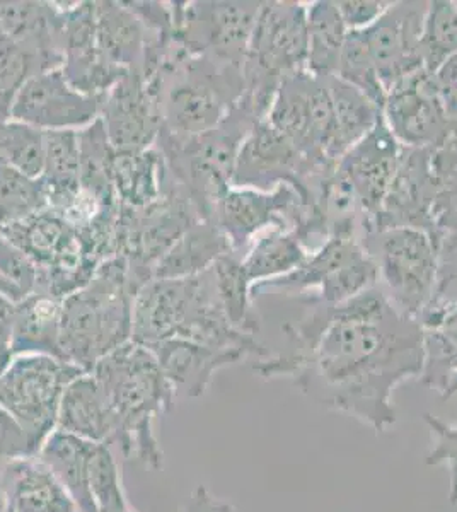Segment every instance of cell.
Segmentation results:
<instances>
[{
	"label": "cell",
	"mask_w": 457,
	"mask_h": 512,
	"mask_svg": "<svg viewBox=\"0 0 457 512\" xmlns=\"http://www.w3.org/2000/svg\"><path fill=\"white\" fill-rule=\"evenodd\" d=\"M287 326L292 352L255 364L263 378H292L321 407L352 415L376 432L396 424V386L423 371V328L376 286Z\"/></svg>",
	"instance_id": "cell-1"
},
{
	"label": "cell",
	"mask_w": 457,
	"mask_h": 512,
	"mask_svg": "<svg viewBox=\"0 0 457 512\" xmlns=\"http://www.w3.org/2000/svg\"><path fill=\"white\" fill-rule=\"evenodd\" d=\"M105 391L116 420V444L127 460L142 461L162 470L164 453L154 432V422L173 412V384L162 373L151 350L130 340L103 357L91 371Z\"/></svg>",
	"instance_id": "cell-2"
},
{
	"label": "cell",
	"mask_w": 457,
	"mask_h": 512,
	"mask_svg": "<svg viewBox=\"0 0 457 512\" xmlns=\"http://www.w3.org/2000/svg\"><path fill=\"white\" fill-rule=\"evenodd\" d=\"M140 289L127 260L115 256L99 265L86 287L65 297L60 320L65 361L91 373L103 357L130 342Z\"/></svg>",
	"instance_id": "cell-3"
},
{
	"label": "cell",
	"mask_w": 457,
	"mask_h": 512,
	"mask_svg": "<svg viewBox=\"0 0 457 512\" xmlns=\"http://www.w3.org/2000/svg\"><path fill=\"white\" fill-rule=\"evenodd\" d=\"M307 4L261 2L244 59V93L236 106L265 120L282 81L307 72Z\"/></svg>",
	"instance_id": "cell-4"
},
{
	"label": "cell",
	"mask_w": 457,
	"mask_h": 512,
	"mask_svg": "<svg viewBox=\"0 0 457 512\" xmlns=\"http://www.w3.org/2000/svg\"><path fill=\"white\" fill-rule=\"evenodd\" d=\"M256 123L234 106L217 127L190 139L159 134L154 147L161 152L171 178L190 195L203 221H210L215 204L232 187L239 149Z\"/></svg>",
	"instance_id": "cell-5"
},
{
	"label": "cell",
	"mask_w": 457,
	"mask_h": 512,
	"mask_svg": "<svg viewBox=\"0 0 457 512\" xmlns=\"http://www.w3.org/2000/svg\"><path fill=\"white\" fill-rule=\"evenodd\" d=\"M365 250L376 262L381 291L394 308L420 323L437 299L439 245L418 227L400 226L367 234Z\"/></svg>",
	"instance_id": "cell-6"
},
{
	"label": "cell",
	"mask_w": 457,
	"mask_h": 512,
	"mask_svg": "<svg viewBox=\"0 0 457 512\" xmlns=\"http://www.w3.org/2000/svg\"><path fill=\"white\" fill-rule=\"evenodd\" d=\"M81 374V367L50 355L12 357L0 378V407L23 429L29 456L40 453L41 446L57 429L65 388Z\"/></svg>",
	"instance_id": "cell-7"
},
{
	"label": "cell",
	"mask_w": 457,
	"mask_h": 512,
	"mask_svg": "<svg viewBox=\"0 0 457 512\" xmlns=\"http://www.w3.org/2000/svg\"><path fill=\"white\" fill-rule=\"evenodd\" d=\"M198 221L203 219L190 195L166 169L164 190L157 202L145 209H127L120 205L118 256L127 260L135 279L144 287L151 282L152 268L161 256Z\"/></svg>",
	"instance_id": "cell-8"
},
{
	"label": "cell",
	"mask_w": 457,
	"mask_h": 512,
	"mask_svg": "<svg viewBox=\"0 0 457 512\" xmlns=\"http://www.w3.org/2000/svg\"><path fill=\"white\" fill-rule=\"evenodd\" d=\"M174 36L191 53L243 69L261 2L174 0Z\"/></svg>",
	"instance_id": "cell-9"
},
{
	"label": "cell",
	"mask_w": 457,
	"mask_h": 512,
	"mask_svg": "<svg viewBox=\"0 0 457 512\" xmlns=\"http://www.w3.org/2000/svg\"><path fill=\"white\" fill-rule=\"evenodd\" d=\"M307 204L292 185L263 192L231 187L215 204L210 221L226 236L231 250L243 256L251 241L270 227L296 229L306 217Z\"/></svg>",
	"instance_id": "cell-10"
},
{
	"label": "cell",
	"mask_w": 457,
	"mask_h": 512,
	"mask_svg": "<svg viewBox=\"0 0 457 512\" xmlns=\"http://www.w3.org/2000/svg\"><path fill=\"white\" fill-rule=\"evenodd\" d=\"M382 118L403 147H440L451 137L452 120L435 86L434 74L418 70L398 82L382 106Z\"/></svg>",
	"instance_id": "cell-11"
},
{
	"label": "cell",
	"mask_w": 457,
	"mask_h": 512,
	"mask_svg": "<svg viewBox=\"0 0 457 512\" xmlns=\"http://www.w3.org/2000/svg\"><path fill=\"white\" fill-rule=\"evenodd\" d=\"M429 2H393L376 23L362 31L386 94L423 70L422 28Z\"/></svg>",
	"instance_id": "cell-12"
},
{
	"label": "cell",
	"mask_w": 457,
	"mask_h": 512,
	"mask_svg": "<svg viewBox=\"0 0 457 512\" xmlns=\"http://www.w3.org/2000/svg\"><path fill=\"white\" fill-rule=\"evenodd\" d=\"M316 176L297 147L265 118L251 128L239 149L232 187L268 192L287 183L307 204V183Z\"/></svg>",
	"instance_id": "cell-13"
},
{
	"label": "cell",
	"mask_w": 457,
	"mask_h": 512,
	"mask_svg": "<svg viewBox=\"0 0 457 512\" xmlns=\"http://www.w3.org/2000/svg\"><path fill=\"white\" fill-rule=\"evenodd\" d=\"M103 99L91 98L72 88L62 70L29 77L12 106L11 120L28 123L43 132L82 130L96 122Z\"/></svg>",
	"instance_id": "cell-14"
},
{
	"label": "cell",
	"mask_w": 457,
	"mask_h": 512,
	"mask_svg": "<svg viewBox=\"0 0 457 512\" xmlns=\"http://www.w3.org/2000/svg\"><path fill=\"white\" fill-rule=\"evenodd\" d=\"M99 118L115 151H147L156 146L162 128L161 101L142 70H132L116 82L103 98Z\"/></svg>",
	"instance_id": "cell-15"
},
{
	"label": "cell",
	"mask_w": 457,
	"mask_h": 512,
	"mask_svg": "<svg viewBox=\"0 0 457 512\" xmlns=\"http://www.w3.org/2000/svg\"><path fill=\"white\" fill-rule=\"evenodd\" d=\"M401 151L403 146L394 139L381 118L336 164V169L350 181L359 198L365 217V236L374 233V224L396 175Z\"/></svg>",
	"instance_id": "cell-16"
},
{
	"label": "cell",
	"mask_w": 457,
	"mask_h": 512,
	"mask_svg": "<svg viewBox=\"0 0 457 512\" xmlns=\"http://www.w3.org/2000/svg\"><path fill=\"white\" fill-rule=\"evenodd\" d=\"M62 74L72 88L91 98H105L125 74L105 64L98 50L96 2L64 4L60 38Z\"/></svg>",
	"instance_id": "cell-17"
},
{
	"label": "cell",
	"mask_w": 457,
	"mask_h": 512,
	"mask_svg": "<svg viewBox=\"0 0 457 512\" xmlns=\"http://www.w3.org/2000/svg\"><path fill=\"white\" fill-rule=\"evenodd\" d=\"M64 4L0 0V36L31 53L45 70L60 69Z\"/></svg>",
	"instance_id": "cell-18"
},
{
	"label": "cell",
	"mask_w": 457,
	"mask_h": 512,
	"mask_svg": "<svg viewBox=\"0 0 457 512\" xmlns=\"http://www.w3.org/2000/svg\"><path fill=\"white\" fill-rule=\"evenodd\" d=\"M145 347L156 357L176 396L186 398L205 395L217 371L249 357L244 350L214 349L185 338H166Z\"/></svg>",
	"instance_id": "cell-19"
},
{
	"label": "cell",
	"mask_w": 457,
	"mask_h": 512,
	"mask_svg": "<svg viewBox=\"0 0 457 512\" xmlns=\"http://www.w3.org/2000/svg\"><path fill=\"white\" fill-rule=\"evenodd\" d=\"M0 499L12 512H81L38 456H21L0 473Z\"/></svg>",
	"instance_id": "cell-20"
},
{
	"label": "cell",
	"mask_w": 457,
	"mask_h": 512,
	"mask_svg": "<svg viewBox=\"0 0 457 512\" xmlns=\"http://www.w3.org/2000/svg\"><path fill=\"white\" fill-rule=\"evenodd\" d=\"M57 431L110 448L115 446L118 420L93 374H81L65 388L58 408Z\"/></svg>",
	"instance_id": "cell-21"
},
{
	"label": "cell",
	"mask_w": 457,
	"mask_h": 512,
	"mask_svg": "<svg viewBox=\"0 0 457 512\" xmlns=\"http://www.w3.org/2000/svg\"><path fill=\"white\" fill-rule=\"evenodd\" d=\"M98 50L101 59L118 72L142 70L145 52L154 38L127 2H96Z\"/></svg>",
	"instance_id": "cell-22"
},
{
	"label": "cell",
	"mask_w": 457,
	"mask_h": 512,
	"mask_svg": "<svg viewBox=\"0 0 457 512\" xmlns=\"http://www.w3.org/2000/svg\"><path fill=\"white\" fill-rule=\"evenodd\" d=\"M422 383L444 393L452 374L457 371V303L435 299L422 318Z\"/></svg>",
	"instance_id": "cell-23"
},
{
	"label": "cell",
	"mask_w": 457,
	"mask_h": 512,
	"mask_svg": "<svg viewBox=\"0 0 457 512\" xmlns=\"http://www.w3.org/2000/svg\"><path fill=\"white\" fill-rule=\"evenodd\" d=\"M62 301L64 299L36 292L23 303L16 304L11 333L12 354L50 355L65 361L60 347Z\"/></svg>",
	"instance_id": "cell-24"
},
{
	"label": "cell",
	"mask_w": 457,
	"mask_h": 512,
	"mask_svg": "<svg viewBox=\"0 0 457 512\" xmlns=\"http://www.w3.org/2000/svg\"><path fill=\"white\" fill-rule=\"evenodd\" d=\"M231 245L212 221H198L152 268V280L188 279L209 270Z\"/></svg>",
	"instance_id": "cell-25"
},
{
	"label": "cell",
	"mask_w": 457,
	"mask_h": 512,
	"mask_svg": "<svg viewBox=\"0 0 457 512\" xmlns=\"http://www.w3.org/2000/svg\"><path fill=\"white\" fill-rule=\"evenodd\" d=\"M0 234L24 251L41 270L52 267L79 239L76 229L50 209L0 226Z\"/></svg>",
	"instance_id": "cell-26"
},
{
	"label": "cell",
	"mask_w": 457,
	"mask_h": 512,
	"mask_svg": "<svg viewBox=\"0 0 457 512\" xmlns=\"http://www.w3.org/2000/svg\"><path fill=\"white\" fill-rule=\"evenodd\" d=\"M96 444L55 429L36 454L50 466L81 512H98L89 489V463Z\"/></svg>",
	"instance_id": "cell-27"
},
{
	"label": "cell",
	"mask_w": 457,
	"mask_h": 512,
	"mask_svg": "<svg viewBox=\"0 0 457 512\" xmlns=\"http://www.w3.org/2000/svg\"><path fill=\"white\" fill-rule=\"evenodd\" d=\"M81 149L77 130L45 132V161L41 181L47 190L48 209L62 212L81 193Z\"/></svg>",
	"instance_id": "cell-28"
},
{
	"label": "cell",
	"mask_w": 457,
	"mask_h": 512,
	"mask_svg": "<svg viewBox=\"0 0 457 512\" xmlns=\"http://www.w3.org/2000/svg\"><path fill=\"white\" fill-rule=\"evenodd\" d=\"M166 164L156 147L147 151L118 152L113 161L116 200L127 209H145L161 198Z\"/></svg>",
	"instance_id": "cell-29"
},
{
	"label": "cell",
	"mask_w": 457,
	"mask_h": 512,
	"mask_svg": "<svg viewBox=\"0 0 457 512\" xmlns=\"http://www.w3.org/2000/svg\"><path fill=\"white\" fill-rule=\"evenodd\" d=\"M307 255L309 251L294 229L270 227L244 251L243 267L255 286L292 274L306 262Z\"/></svg>",
	"instance_id": "cell-30"
},
{
	"label": "cell",
	"mask_w": 457,
	"mask_h": 512,
	"mask_svg": "<svg viewBox=\"0 0 457 512\" xmlns=\"http://www.w3.org/2000/svg\"><path fill=\"white\" fill-rule=\"evenodd\" d=\"M348 30L336 2L307 4V65L314 77L335 76Z\"/></svg>",
	"instance_id": "cell-31"
},
{
	"label": "cell",
	"mask_w": 457,
	"mask_h": 512,
	"mask_svg": "<svg viewBox=\"0 0 457 512\" xmlns=\"http://www.w3.org/2000/svg\"><path fill=\"white\" fill-rule=\"evenodd\" d=\"M212 272L227 320L239 332L256 337V333L260 332L261 320L253 303V284L244 270L243 256L229 251L212 265Z\"/></svg>",
	"instance_id": "cell-32"
},
{
	"label": "cell",
	"mask_w": 457,
	"mask_h": 512,
	"mask_svg": "<svg viewBox=\"0 0 457 512\" xmlns=\"http://www.w3.org/2000/svg\"><path fill=\"white\" fill-rule=\"evenodd\" d=\"M79 149V180L82 192H86L103 207L118 204L113 185V161L116 151L115 147L111 146L110 137L106 134L101 118L79 130Z\"/></svg>",
	"instance_id": "cell-33"
},
{
	"label": "cell",
	"mask_w": 457,
	"mask_h": 512,
	"mask_svg": "<svg viewBox=\"0 0 457 512\" xmlns=\"http://www.w3.org/2000/svg\"><path fill=\"white\" fill-rule=\"evenodd\" d=\"M335 108L338 144L345 156L357 142L376 127L382 118L381 108L340 77H326Z\"/></svg>",
	"instance_id": "cell-34"
},
{
	"label": "cell",
	"mask_w": 457,
	"mask_h": 512,
	"mask_svg": "<svg viewBox=\"0 0 457 512\" xmlns=\"http://www.w3.org/2000/svg\"><path fill=\"white\" fill-rule=\"evenodd\" d=\"M457 55V2H429L422 28L423 67L429 74Z\"/></svg>",
	"instance_id": "cell-35"
},
{
	"label": "cell",
	"mask_w": 457,
	"mask_h": 512,
	"mask_svg": "<svg viewBox=\"0 0 457 512\" xmlns=\"http://www.w3.org/2000/svg\"><path fill=\"white\" fill-rule=\"evenodd\" d=\"M45 161V132L28 123L9 120L0 125V164L29 178H41Z\"/></svg>",
	"instance_id": "cell-36"
},
{
	"label": "cell",
	"mask_w": 457,
	"mask_h": 512,
	"mask_svg": "<svg viewBox=\"0 0 457 512\" xmlns=\"http://www.w3.org/2000/svg\"><path fill=\"white\" fill-rule=\"evenodd\" d=\"M43 209H48V202L41 178H29L0 164V226L21 221Z\"/></svg>",
	"instance_id": "cell-37"
},
{
	"label": "cell",
	"mask_w": 457,
	"mask_h": 512,
	"mask_svg": "<svg viewBox=\"0 0 457 512\" xmlns=\"http://www.w3.org/2000/svg\"><path fill=\"white\" fill-rule=\"evenodd\" d=\"M335 76L340 77L353 88L359 89L360 93L365 94L377 108L382 110L388 94L382 86L369 50L365 47L362 31H348Z\"/></svg>",
	"instance_id": "cell-38"
},
{
	"label": "cell",
	"mask_w": 457,
	"mask_h": 512,
	"mask_svg": "<svg viewBox=\"0 0 457 512\" xmlns=\"http://www.w3.org/2000/svg\"><path fill=\"white\" fill-rule=\"evenodd\" d=\"M89 489L98 512L128 511L122 473L115 453L106 444H96L89 463Z\"/></svg>",
	"instance_id": "cell-39"
},
{
	"label": "cell",
	"mask_w": 457,
	"mask_h": 512,
	"mask_svg": "<svg viewBox=\"0 0 457 512\" xmlns=\"http://www.w3.org/2000/svg\"><path fill=\"white\" fill-rule=\"evenodd\" d=\"M40 289V267L0 234V297L23 303Z\"/></svg>",
	"instance_id": "cell-40"
},
{
	"label": "cell",
	"mask_w": 457,
	"mask_h": 512,
	"mask_svg": "<svg viewBox=\"0 0 457 512\" xmlns=\"http://www.w3.org/2000/svg\"><path fill=\"white\" fill-rule=\"evenodd\" d=\"M47 72L23 48L4 40L0 47V125L11 120L12 106L29 77Z\"/></svg>",
	"instance_id": "cell-41"
},
{
	"label": "cell",
	"mask_w": 457,
	"mask_h": 512,
	"mask_svg": "<svg viewBox=\"0 0 457 512\" xmlns=\"http://www.w3.org/2000/svg\"><path fill=\"white\" fill-rule=\"evenodd\" d=\"M425 422L435 436V446L427 454V465H447L451 473V504H457V424L449 425L434 415H425Z\"/></svg>",
	"instance_id": "cell-42"
},
{
	"label": "cell",
	"mask_w": 457,
	"mask_h": 512,
	"mask_svg": "<svg viewBox=\"0 0 457 512\" xmlns=\"http://www.w3.org/2000/svg\"><path fill=\"white\" fill-rule=\"evenodd\" d=\"M391 4L393 2L382 0H347L336 2V7L348 31H364L376 23Z\"/></svg>",
	"instance_id": "cell-43"
},
{
	"label": "cell",
	"mask_w": 457,
	"mask_h": 512,
	"mask_svg": "<svg viewBox=\"0 0 457 512\" xmlns=\"http://www.w3.org/2000/svg\"><path fill=\"white\" fill-rule=\"evenodd\" d=\"M21 456H29L28 439L18 422L0 407V473L7 463Z\"/></svg>",
	"instance_id": "cell-44"
},
{
	"label": "cell",
	"mask_w": 457,
	"mask_h": 512,
	"mask_svg": "<svg viewBox=\"0 0 457 512\" xmlns=\"http://www.w3.org/2000/svg\"><path fill=\"white\" fill-rule=\"evenodd\" d=\"M435 86L451 120L457 118V55L434 74Z\"/></svg>",
	"instance_id": "cell-45"
},
{
	"label": "cell",
	"mask_w": 457,
	"mask_h": 512,
	"mask_svg": "<svg viewBox=\"0 0 457 512\" xmlns=\"http://www.w3.org/2000/svg\"><path fill=\"white\" fill-rule=\"evenodd\" d=\"M185 512H234V509L231 504L219 501L203 485H198L197 489L191 492Z\"/></svg>",
	"instance_id": "cell-46"
},
{
	"label": "cell",
	"mask_w": 457,
	"mask_h": 512,
	"mask_svg": "<svg viewBox=\"0 0 457 512\" xmlns=\"http://www.w3.org/2000/svg\"><path fill=\"white\" fill-rule=\"evenodd\" d=\"M16 304L0 297V345L11 347L12 323H14Z\"/></svg>",
	"instance_id": "cell-47"
},
{
	"label": "cell",
	"mask_w": 457,
	"mask_h": 512,
	"mask_svg": "<svg viewBox=\"0 0 457 512\" xmlns=\"http://www.w3.org/2000/svg\"><path fill=\"white\" fill-rule=\"evenodd\" d=\"M12 357H14V354H12L11 347L9 345H0V378L6 373L7 367L11 364Z\"/></svg>",
	"instance_id": "cell-48"
},
{
	"label": "cell",
	"mask_w": 457,
	"mask_h": 512,
	"mask_svg": "<svg viewBox=\"0 0 457 512\" xmlns=\"http://www.w3.org/2000/svg\"><path fill=\"white\" fill-rule=\"evenodd\" d=\"M457 393V371L452 374L451 379H449V383H447L446 390L442 393V398H451V396L456 395Z\"/></svg>",
	"instance_id": "cell-49"
},
{
	"label": "cell",
	"mask_w": 457,
	"mask_h": 512,
	"mask_svg": "<svg viewBox=\"0 0 457 512\" xmlns=\"http://www.w3.org/2000/svg\"><path fill=\"white\" fill-rule=\"evenodd\" d=\"M2 43H4V38H2V36H0V47H2Z\"/></svg>",
	"instance_id": "cell-50"
},
{
	"label": "cell",
	"mask_w": 457,
	"mask_h": 512,
	"mask_svg": "<svg viewBox=\"0 0 457 512\" xmlns=\"http://www.w3.org/2000/svg\"><path fill=\"white\" fill-rule=\"evenodd\" d=\"M4 512H12L11 509H7V507H4Z\"/></svg>",
	"instance_id": "cell-51"
},
{
	"label": "cell",
	"mask_w": 457,
	"mask_h": 512,
	"mask_svg": "<svg viewBox=\"0 0 457 512\" xmlns=\"http://www.w3.org/2000/svg\"><path fill=\"white\" fill-rule=\"evenodd\" d=\"M4 506V502L0 501V507Z\"/></svg>",
	"instance_id": "cell-52"
},
{
	"label": "cell",
	"mask_w": 457,
	"mask_h": 512,
	"mask_svg": "<svg viewBox=\"0 0 457 512\" xmlns=\"http://www.w3.org/2000/svg\"><path fill=\"white\" fill-rule=\"evenodd\" d=\"M123 512H134V511H132V509H128V511H123Z\"/></svg>",
	"instance_id": "cell-53"
}]
</instances>
